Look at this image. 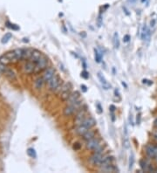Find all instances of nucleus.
Masks as SVG:
<instances>
[{
	"mask_svg": "<svg viewBox=\"0 0 157 173\" xmlns=\"http://www.w3.org/2000/svg\"><path fill=\"white\" fill-rule=\"evenodd\" d=\"M48 86H49V89L51 91L56 92L57 94L59 93V91L61 88V79L58 75H55L49 81H48Z\"/></svg>",
	"mask_w": 157,
	"mask_h": 173,
	"instance_id": "1",
	"label": "nucleus"
},
{
	"mask_svg": "<svg viewBox=\"0 0 157 173\" xmlns=\"http://www.w3.org/2000/svg\"><path fill=\"white\" fill-rule=\"evenodd\" d=\"M71 93H72V84L70 82H66V83L62 84L61 88L58 94L61 100H66L67 98L69 97V95L71 94Z\"/></svg>",
	"mask_w": 157,
	"mask_h": 173,
	"instance_id": "2",
	"label": "nucleus"
},
{
	"mask_svg": "<svg viewBox=\"0 0 157 173\" xmlns=\"http://www.w3.org/2000/svg\"><path fill=\"white\" fill-rule=\"evenodd\" d=\"M48 58L42 54L41 58L38 61V62L35 64V71L34 73H39V72L44 71L47 68V65H48Z\"/></svg>",
	"mask_w": 157,
	"mask_h": 173,
	"instance_id": "3",
	"label": "nucleus"
},
{
	"mask_svg": "<svg viewBox=\"0 0 157 173\" xmlns=\"http://www.w3.org/2000/svg\"><path fill=\"white\" fill-rule=\"evenodd\" d=\"M101 141L98 138H93V139H90L88 141L85 142V148L87 150H95L99 148V146L101 145Z\"/></svg>",
	"mask_w": 157,
	"mask_h": 173,
	"instance_id": "4",
	"label": "nucleus"
},
{
	"mask_svg": "<svg viewBox=\"0 0 157 173\" xmlns=\"http://www.w3.org/2000/svg\"><path fill=\"white\" fill-rule=\"evenodd\" d=\"M103 158V155H102V152H94L92 156L90 157L89 159V162L93 164V165H97L99 166V164H101V160Z\"/></svg>",
	"mask_w": 157,
	"mask_h": 173,
	"instance_id": "5",
	"label": "nucleus"
},
{
	"mask_svg": "<svg viewBox=\"0 0 157 173\" xmlns=\"http://www.w3.org/2000/svg\"><path fill=\"white\" fill-rule=\"evenodd\" d=\"M54 75H55V69L53 67H48L45 70L42 77L46 82H48Z\"/></svg>",
	"mask_w": 157,
	"mask_h": 173,
	"instance_id": "6",
	"label": "nucleus"
},
{
	"mask_svg": "<svg viewBox=\"0 0 157 173\" xmlns=\"http://www.w3.org/2000/svg\"><path fill=\"white\" fill-rule=\"evenodd\" d=\"M80 98V94L79 91H74V92H72L71 94L69 95V97L67 98L66 102H67V104H74L76 102L79 100Z\"/></svg>",
	"mask_w": 157,
	"mask_h": 173,
	"instance_id": "7",
	"label": "nucleus"
},
{
	"mask_svg": "<svg viewBox=\"0 0 157 173\" xmlns=\"http://www.w3.org/2000/svg\"><path fill=\"white\" fill-rule=\"evenodd\" d=\"M85 109L79 110V111L77 113V114H76L75 121H74V123L76 124V126L82 124V122H83V121L85 120Z\"/></svg>",
	"mask_w": 157,
	"mask_h": 173,
	"instance_id": "8",
	"label": "nucleus"
},
{
	"mask_svg": "<svg viewBox=\"0 0 157 173\" xmlns=\"http://www.w3.org/2000/svg\"><path fill=\"white\" fill-rule=\"evenodd\" d=\"M23 69H24V72L25 74H28V75L32 74V73H34V71H35V63L29 61L24 65Z\"/></svg>",
	"mask_w": 157,
	"mask_h": 173,
	"instance_id": "9",
	"label": "nucleus"
},
{
	"mask_svg": "<svg viewBox=\"0 0 157 173\" xmlns=\"http://www.w3.org/2000/svg\"><path fill=\"white\" fill-rule=\"evenodd\" d=\"M146 154L150 158H155L156 157V146H153L151 144H148L145 148Z\"/></svg>",
	"mask_w": 157,
	"mask_h": 173,
	"instance_id": "10",
	"label": "nucleus"
},
{
	"mask_svg": "<svg viewBox=\"0 0 157 173\" xmlns=\"http://www.w3.org/2000/svg\"><path fill=\"white\" fill-rule=\"evenodd\" d=\"M77 109L78 108L74 104H67V106H66L63 110V114L66 115V116H70V115L74 114Z\"/></svg>",
	"mask_w": 157,
	"mask_h": 173,
	"instance_id": "11",
	"label": "nucleus"
},
{
	"mask_svg": "<svg viewBox=\"0 0 157 173\" xmlns=\"http://www.w3.org/2000/svg\"><path fill=\"white\" fill-rule=\"evenodd\" d=\"M98 78H99V81H101V84L102 86V88L105 90H108L111 88V85L107 82V81L106 80V78L104 77V75L101 73V72H99V73H98Z\"/></svg>",
	"mask_w": 157,
	"mask_h": 173,
	"instance_id": "12",
	"label": "nucleus"
},
{
	"mask_svg": "<svg viewBox=\"0 0 157 173\" xmlns=\"http://www.w3.org/2000/svg\"><path fill=\"white\" fill-rule=\"evenodd\" d=\"M82 124H83L84 126L87 127V128L91 129L93 127H94V126L96 125V121L94 120V118H93V117H91V116L85 117V120L83 121Z\"/></svg>",
	"mask_w": 157,
	"mask_h": 173,
	"instance_id": "13",
	"label": "nucleus"
},
{
	"mask_svg": "<svg viewBox=\"0 0 157 173\" xmlns=\"http://www.w3.org/2000/svg\"><path fill=\"white\" fill-rule=\"evenodd\" d=\"M113 161V156L111 155H107V156H103V158L99 164V167H101V166H105V165H108L111 164Z\"/></svg>",
	"mask_w": 157,
	"mask_h": 173,
	"instance_id": "14",
	"label": "nucleus"
},
{
	"mask_svg": "<svg viewBox=\"0 0 157 173\" xmlns=\"http://www.w3.org/2000/svg\"><path fill=\"white\" fill-rule=\"evenodd\" d=\"M116 170H118V169L113 164L99 167V171H101V172H115Z\"/></svg>",
	"mask_w": 157,
	"mask_h": 173,
	"instance_id": "15",
	"label": "nucleus"
},
{
	"mask_svg": "<svg viewBox=\"0 0 157 173\" xmlns=\"http://www.w3.org/2000/svg\"><path fill=\"white\" fill-rule=\"evenodd\" d=\"M41 56H42V53L38 50L34 49L33 52H32V55H31V58L29 59V61L36 64L38 62V61L41 58Z\"/></svg>",
	"mask_w": 157,
	"mask_h": 173,
	"instance_id": "16",
	"label": "nucleus"
},
{
	"mask_svg": "<svg viewBox=\"0 0 157 173\" xmlns=\"http://www.w3.org/2000/svg\"><path fill=\"white\" fill-rule=\"evenodd\" d=\"M89 130V128H87L85 126H84L83 124H80V125H78L75 128V132L77 135L79 136H83L85 133H87V131Z\"/></svg>",
	"mask_w": 157,
	"mask_h": 173,
	"instance_id": "17",
	"label": "nucleus"
},
{
	"mask_svg": "<svg viewBox=\"0 0 157 173\" xmlns=\"http://www.w3.org/2000/svg\"><path fill=\"white\" fill-rule=\"evenodd\" d=\"M45 82L46 81H45L44 79H43V77H38L34 81V86L37 89H41L43 88V86H44Z\"/></svg>",
	"mask_w": 157,
	"mask_h": 173,
	"instance_id": "18",
	"label": "nucleus"
},
{
	"mask_svg": "<svg viewBox=\"0 0 157 173\" xmlns=\"http://www.w3.org/2000/svg\"><path fill=\"white\" fill-rule=\"evenodd\" d=\"M82 137H83V139L87 142V141H88V140H90V139H93V138H94L95 137V132L94 131H93V130H89L87 132V133H85L83 136H82Z\"/></svg>",
	"mask_w": 157,
	"mask_h": 173,
	"instance_id": "19",
	"label": "nucleus"
},
{
	"mask_svg": "<svg viewBox=\"0 0 157 173\" xmlns=\"http://www.w3.org/2000/svg\"><path fill=\"white\" fill-rule=\"evenodd\" d=\"M33 52V49L31 48H26L24 49V53H23V57H22V60H29L31 58V55Z\"/></svg>",
	"mask_w": 157,
	"mask_h": 173,
	"instance_id": "20",
	"label": "nucleus"
},
{
	"mask_svg": "<svg viewBox=\"0 0 157 173\" xmlns=\"http://www.w3.org/2000/svg\"><path fill=\"white\" fill-rule=\"evenodd\" d=\"M5 55L7 56V58L10 60L11 62H17L18 61V59H17V56L15 54V52L13 51H11V52H8L5 53Z\"/></svg>",
	"mask_w": 157,
	"mask_h": 173,
	"instance_id": "21",
	"label": "nucleus"
},
{
	"mask_svg": "<svg viewBox=\"0 0 157 173\" xmlns=\"http://www.w3.org/2000/svg\"><path fill=\"white\" fill-rule=\"evenodd\" d=\"M113 44L115 48L118 49L120 47V39H119V34L118 33H115L113 36Z\"/></svg>",
	"mask_w": 157,
	"mask_h": 173,
	"instance_id": "22",
	"label": "nucleus"
},
{
	"mask_svg": "<svg viewBox=\"0 0 157 173\" xmlns=\"http://www.w3.org/2000/svg\"><path fill=\"white\" fill-rule=\"evenodd\" d=\"M5 75L8 77V79H10L11 81H15L16 80V75L14 73V71H12L11 69H6V71L5 72Z\"/></svg>",
	"mask_w": 157,
	"mask_h": 173,
	"instance_id": "23",
	"label": "nucleus"
},
{
	"mask_svg": "<svg viewBox=\"0 0 157 173\" xmlns=\"http://www.w3.org/2000/svg\"><path fill=\"white\" fill-rule=\"evenodd\" d=\"M94 59H95V61L97 63H99L102 60V54L99 53L96 48L94 49Z\"/></svg>",
	"mask_w": 157,
	"mask_h": 173,
	"instance_id": "24",
	"label": "nucleus"
},
{
	"mask_svg": "<svg viewBox=\"0 0 157 173\" xmlns=\"http://www.w3.org/2000/svg\"><path fill=\"white\" fill-rule=\"evenodd\" d=\"M134 164V155L133 153L129 156V161H128V170H131Z\"/></svg>",
	"mask_w": 157,
	"mask_h": 173,
	"instance_id": "25",
	"label": "nucleus"
},
{
	"mask_svg": "<svg viewBox=\"0 0 157 173\" xmlns=\"http://www.w3.org/2000/svg\"><path fill=\"white\" fill-rule=\"evenodd\" d=\"M148 31V26H147L146 25H144L143 27H142V29H141V34H140V38H141V39H143V40L146 39V36H147Z\"/></svg>",
	"mask_w": 157,
	"mask_h": 173,
	"instance_id": "26",
	"label": "nucleus"
},
{
	"mask_svg": "<svg viewBox=\"0 0 157 173\" xmlns=\"http://www.w3.org/2000/svg\"><path fill=\"white\" fill-rule=\"evenodd\" d=\"M140 168H141V170H148V167H149V165L148 164V163L145 161V160H140Z\"/></svg>",
	"mask_w": 157,
	"mask_h": 173,
	"instance_id": "27",
	"label": "nucleus"
},
{
	"mask_svg": "<svg viewBox=\"0 0 157 173\" xmlns=\"http://www.w3.org/2000/svg\"><path fill=\"white\" fill-rule=\"evenodd\" d=\"M15 52V54L17 56V59L18 61L22 60V57H23V53H24V49H15L14 50Z\"/></svg>",
	"mask_w": 157,
	"mask_h": 173,
	"instance_id": "28",
	"label": "nucleus"
},
{
	"mask_svg": "<svg viewBox=\"0 0 157 173\" xmlns=\"http://www.w3.org/2000/svg\"><path fill=\"white\" fill-rule=\"evenodd\" d=\"M0 63H2V64H4V65H7V64H9V63H11V61H10V60L7 58V56L5 54V55H2L1 57H0Z\"/></svg>",
	"mask_w": 157,
	"mask_h": 173,
	"instance_id": "29",
	"label": "nucleus"
},
{
	"mask_svg": "<svg viewBox=\"0 0 157 173\" xmlns=\"http://www.w3.org/2000/svg\"><path fill=\"white\" fill-rule=\"evenodd\" d=\"M6 26L9 27V28H11V29H12V30H14V31H18L19 29V25H14V24H11V23H10V22H6Z\"/></svg>",
	"mask_w": 157,
	"mask_h": 173,
	"instance_id": "30",
	"label": "nucleus"
},
{
	"mask_svg": "<svg viewBox=\"0 0 157 173\" xmlns=\"http://www.w3.org/2000/svg\"><path fill=\"white\" fill-rule=\"evenodd\" d=\"M27 154L29 155L31 157H32V158H35V157L37 156L36 151H35V150H34V149H32V148L28 149V150H27Z\"/></svg>",
	"mask_w": 157,
	"mask_h": 173,
	"instance_id": "31",
	"label": "nucleus"
},
{
	"mask_svg": "<svg viewBox=\"0 0 157 173\" xmlns=\"http://www.w3.org/2000/svg\"><path fill=\"white\" fill-rule=\"evenodd\" d=\"M11 38V33H6L4 37H3V39H2V43L3 44H5V43H7L8 41H9V39Z\"/></svg>",
	"mask_w": 157,
	"mask_h": 173,
	"instance_id": "32",
	"label": "nucleus"
},
{
	"mask_svg": "<svg viewBox=\"0 0 157 173\" xmlns=\"http://www.w3.org/2000/svg\"><path fill=\"white\" fill-rule=\"evenodd\" d=\"M123 146H124L126 149L129 148V140H128L127 136H125V139H124V142H123Z\"/></svg>",
	"mask_w": 157,
	"mask_h": 173,
	"instance_id": "33",
	"label": "nucleus"
},
{
	"mask_svg": "<svg viewBox=\"0 0 157 173\" xmlns=\"http://www.w3.org/2000/svg\"><path fill=\"white\" fill-rule=\"evenodd\" d=\"M81 77L84 78V79H88L89 78V74L85 70H84L81 73Z\"/></svg>",
	"mask_w": 157,
	"mask_h": 173,
	"instance_id": "34",
	"label": "nucleus"
},
{
	"mask_svg": "<svg viewBox=\"0 0 157 173\" xmlns=\"http://www.w3.org/2000/svg\"><path fill=\"white\" fill-rule=\"evenodd\" d=\"M130 39H131V37H130V35H128V34H126V35L123 37V42H125V43L129 42Z\"/></svg>",
	"mask_w": 157,
	"mask_h": 173,
	"instance_id": "35",
	"label": "nucleus"
},
{
	"mask_svg": "<svg viewBox=\"0 0 157 173\" xmlns=\"http://www.w3.org/2000/svg\"><path fill=\"white\" fill-rule=\"evenodd\" d=\"M97 24H98L99 27H101L102 25V18H101V15H99L98 19H97Z\"/></svg>",
	"mask_w": 157,
	"mask_h": 173,
	"instance_id": "36",
	"label": "nucleus"
},
{
	"mask_svg": "<svg viewBox=\"0 0 157 173\" xmlns=\"http://www.w3.org/2000/svg\"><path fill=\"white\" fill-rule=\"evenodd\" d=\"M6 67H5V65L0 63V73H5V72L6 71Z\"/></svg>",
	"mask_w": 157,
	"mask_h": 173,
	"instance_id": "37",
	"label": "nucleus"
},
{
	"mask_svg": "<svg viewBox=\"0 0 157 173\" xmlns=\"http://www.w3.org/2000/svg\"><path fill=\"white\" fill-rule=\"evenodd\" d=\"M80 148H81L80 143H79V142H75V143L74 144V149L75 150H79Z\"/></svg>",
	"mask_w": 157,
	"mask_h": 173,
	"instance_id": "38",
	"label": "nucleus"
},
{
	"mask_svg": "<svg viewBox=\"0 0 157 173\" xmlns=\"http://www.w3.org/2000/svg\"><path fill=\"white\" fill-rule=\"evenodd\" d=\"M96 107H97V108H98V112H99V114H101V113L103 112L102 107H101V105L99 104V103H98V104L96 105Z\"/></svg>",
	"mask_w": 157,
	"mask_h": 173,
	"instance_id": "39",
	"label": "nucleus"
},
{
	"mask_svg": "<svg viewBox=\"0 0 157 173\" xmlns=\"http://www.w3.org/2000/svg\"><path fill=\"white\" fill-rule=\"evenodd\" d=\"M142 83L143 84H148V85H151L153 82L151 81H149V80H147V79H143L142 80Z\"/></svg>",
	"mask_w": 157,
	"mask_h": 173,
	"instance_id": "40",
	"label": "nucleus"
},
{
	"mask_svg": "<svg viewBox=\"0 0 157 173\" xmlns=\"http://www.w3.org/2000/svg\"><path fill=\"white\" fill-rule=\"evenodd\" d=\"M80 88H81V90L85 93V92H87V86L85 85H84V84H82L81 86H80Z\"/></svg>",
	"mask_w": 157,
	"mask_h": 173,
	"instance_id": "41",
	"label": "nucleus"
},
{
	"mask_svg": "<svg viewBox=\"0 0 157 173\" xmlns=\"http://www.w3.org/2000/svg\"><path fill=\"white\" fill-rule=\"evenodd\" d=\"M123 11H124V12L127 14V16H129L130 15V12H128V10L127 9V7H125V6H123Z\"/></svg>",
	"mask_w": 157,
	"mask_h": 173,
	"instance_id": "42",
	"label": "nucleus"
},
{
	"mask_svg": "<svg viewBox=\"0 0 157 173\" xmlns=\"http://www.w3.org/2000/svg\"><path fill=\"white\" fill-rule=\"evenodd\" d=\"M140 114H137V118H136V123H137V124H140Z\"/></svg>",
	"mask_w": 157,
	"mask_h": 173,
	"instance_id": "43",
	"label": "nucleus"
},
{
	"mask_svg": "<svg viewBox=\"0 0 157 173\" xmlns=\"http://www.w3.org/2000/svg\"><path fill=\"white\" fill-rule=\"evenodd\" d=\"M109 108H110V111H111L112 113H113V112L115 111V105H111Z\"/></svg>",
	"mask_w": 157,
	"mask_h": 173,
	"instance_id": "44",
	"label": "nucleus"
},
{
	"mask_svg": "<svg viewBox=\"0 0 157 173\" xmlns=\"http://www.w3.org/2000/svg\"><path fill=\"white\" fill-rule=\"evenodd\" d=\"M154 25H155V20H154V19H152V20L150 21V25H151V27H154Z\"/></svg>",
	"mask_w": 157,
	"mask_h": 173,
	"instance_id": "45",
	"label": "nucleus"
},
{
	"mask_svg": "<svg viewBox=\"0 0 157 173\" xmlns=\"http://www.w3.org/2000/svg\"><path fill=\"white\" fill-rule=\"evenodd\" d=\"M115 96H120V92H119L118 89H115Z\"/></svg>",
	"mask_w": 157,
	"mask_h": 173,
	"instance_id": "46",
	"label": "nucleus"
},
{
	"mask_svg": "<svg viewBox=\"0 0 157 173\" xmlns=\"http://www.w3.org/2000/svg\"><path fill=\"white\" fill-rule=\"evenodd\" d=\"M121 84H122V86H125V88H128L127 85L126 84V82H125V81H121Z\"/></svg>",
	"mask_w": 157,
	"mask_h": 173,
	"instance_id": "47",
	"label": "nucleus"
},
{
	"mask_svg": "<svg viewBox=\"0 0 157 173\" xmlns=\"http://www.w3.org/2000/svg\"><path fill=\"white\" fill-rule=\"evenodd\" d=\"M154 127H156L157 128V117L154 119Z\"/></svg>",
	"mask_w": 157,
	"mask_h": 173,
	"instance_id": "48",
	"label": "nucleus"
},
{
	"mask_svg": "<svg viewBox=\"0 0 157 173\" xmlns=\"http://www.w3.org/2000/svg\"><path fill=\"white\" fill-rule=\"evenodd\" d=\"M154 139H155V140H157V132L154 133Z\"/></svg>",
	"mask_w": 157,
	"mask_h": 173,
	"instance_id": "49",
	"label": "nucleus"
},
{
	"mask_svg": "<svg viewBox=\"0 0 157 173\" xmlns=\"http://www.w3.org/2000/svg\"><path fill=\"white\" fill-rule=\"evenodd\" d=\"M128 1H129V2H131V3H134V2L136 1V0H128Z\"/></svg>",
	"mask_w": 157,
	"mask_h": 173,
	"instance_id": "50",
	"label": "nucleus"
},
{
	"mask_svg": "<svg viewBox=\"0 0 157 173\" xmlns=\"http://www.w3.org/2000/svg\"><path fill=\"white\" fill-rule=\"evenodd\" d=\"M146 1H147V0H141V2H142V3H144V2H146Z\"/></svg>",
	"mask_w": 157,
	"mask_h": 173,
	"instance_id": "51",
	"label": "nucleus"
}]
</instances>
